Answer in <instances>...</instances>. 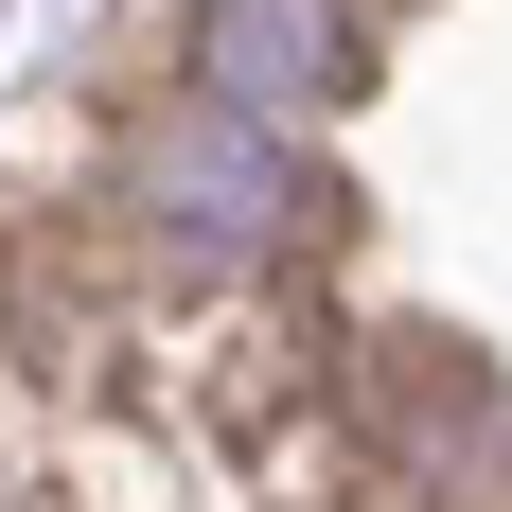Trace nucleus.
I'll list each match as a JSON object with an SVG mask.
<instances>
[{
    "mask_svg": "<svg viewBox=\"0 0 512 512\" xmlns=\"http://www.w3.org/2000/svg\"><path fill=\"white\" fill-rule=\"evenodd\" d=\"M124 230H142L159 265H283V248H318V230H336V195L265 142L248 106H212V89H195V106H159V124H142Z\"/></svg>",
    "mask_w": 512,
    "mask_h": 512,
    "instance_id": "nucleus-1",
    "label": "nucleus"
},
{
    "mask_svg": "<svg viewBox=\"0 0 512 512\" xmlns=\"http://www.w3.org/2000/svg\"><path fill=\"white\" fill-rule=\"evenodd\" d=\"M195 89L283 124V106L354 89V0H195Z\"/></svg>",
    "mask_w": 512,
    "mask_h": 512,
    "instance_id": "nucleus-2",
    "label": "nucleus"
}]
</instances>
